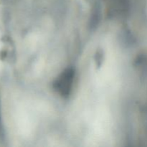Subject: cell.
Listing matches in <instances>:
<instances>
[{
	"label": "cell",
	"mask_w": 147,
	"mask_h": 147,
	"mask_svg": "<svg viewBox=\"0 0 147 147\" xmlns=\"http://www.w3.org/2000/svg\"><path fill=\"white\" fill-rule=\"evenodd\" d=\"M74 72L72 69L65 70L60 77L56 80L55 86V89L62 96H68L73 87Z\"/></svg>",
	"instance_id": "6da1fadb"
}]
</instances>
